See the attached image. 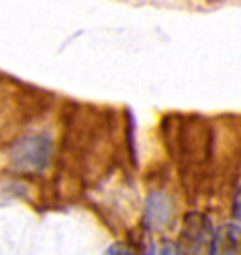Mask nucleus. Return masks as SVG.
<instances>
[{
    "instance_id": "obj_1",
    "label": "nucleus",
    "mask_w": 241,
    "mask_h": 255,
    "mask_svg": "<svg viewBox=\"0 0 241 255\" xmlns=\"http://www.w3.org/2000/svg\"><path fill=\"white\" fill-rule=\"evenodd\" d=\"M51 155V138L49 134H32L23 138L13 147V157L17 166L25 170H40L47 166Z\"/></svg>"
},
{
    "instance_id": "obj_2",
    "label": "nucleus",
    "mask_w": 241,
    "mask_h": 255,
    "mask_svg": "<svg viewBox=\"0 0 241 255\" xmlns=\"http://www.w3.org/2000/svg\"><path fill=\"white\" fill-rule=\"evenodd\" d=\"M213 240V227L209 218L202 214H188L185 218V229L181 233V246L187 252H202L204 248L211 246Z\"/></svg>"
},
{
    "instance_id": "obj_3",
    "label": "nucleus",
    "mask_w": 241,
    "mask_h": 255,
    "mask_svg": "<svg viewBox=\"0 0 241 255\" xmlns=\"http://www.w3.org/2000/svg\"><path fill=\"white\" fill-rule=\"evenodd\" d=\"M173 218L171 201L161 191H153L145 204V223L151 231H162L170 225Z\"/></svg>"
},
{
    "instance_id": "obj_4",
    "label": "nucleus",
    "mask_w": 241,
    "mask_h": 255,
    "mask_svg": "<svg viewBox=\"0 0 241 255\" xmlns=\"http://www.w3.org/2000/svg\"><path fill=\"white\" fill-rule=\"evenodd\" d=\"M209 250L213 254H240L241 252V229L238 225H223L213 233Z\"/></svg>"
},
{
    "instance_id": "obj_5",
    "label": "nucleus",
    "mask_w": 241,
    "mask_h": 255,
    "mask_svg": "<svg viewBox=\"0 0 241 255\" xmlns=\"http://www.w3.org/2000/svg\"><path fill=\"white\" fill-rule=\"evenodd\" d=\"M107 254H132V248H128L126 244H121V242H115L107 248Z\"/></svg>"
},
{
    "instance_id": "obj_6",
    "label": "nucleus",
    "mask_w": 241,
    "mask_h": 255,
    "mask_svg": "<svg viewBox=\"0 0 241 255\" xmlns=\"http://www.w3.org/2000/svg\"><path fill=\"white\" fill-rule=\"evenodd\" d=\"M234 218L241 221V187L236 193V199H234Z\"/></svg>"
}]
</instances>
